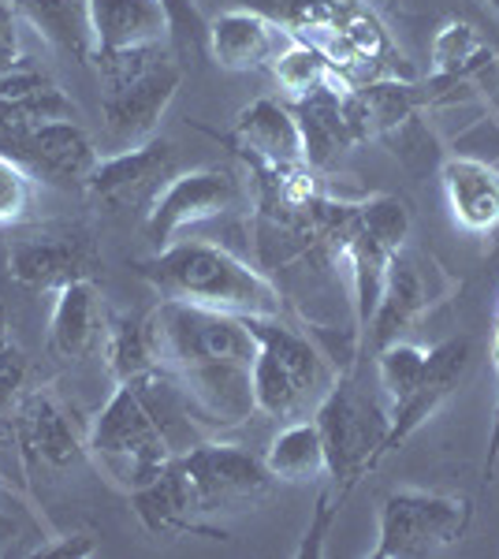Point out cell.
I'll return each mask as SVG.
<instances>
[{"instance_id":"cell-35","label":"cell","mask_w":499,"mask_h":559,"mask_svg":"<svg viewBox=\"0 0 499 559\" xmlns=\"http://www.w3.org/2000/svg\"><path fill=\"white\" fill-rule=\"evenodd\" d=\"M26 373H31L26 355L15 344H8L0 350V418H8L15 403H20V395L26 392Z\"/></svg>"},{"instance_id":"cell-25","label":"cell","mask_w":499,"mask_h":559,"mask_svg":"<svg viewBox=\"0 0 499 559\" xmlns=\"http://www.w3.org/2000/svg\"><path fill=\"white\" fill-rule=\"evenodd\" d=\"M131 508L134 515L142 519V526L150 534H205V537H224V530L202 526V515L194 508V496H190V485L179 463H171L157 481L142 485V489L131 492Z\"/></svg>"},{"instance_id":"cell-4","label":"cell","mask_w":499,"mask_h":559,"mask_svg":"<svg viewBox=\"0 0 499 559\" xmlns=\"http://www.w3.org/2000/svg\"><path fill=\"white\" fill-rule=\"evenodd\" d=\"M105 79L102 97V128L108 153L134 150L153 139L161 116L183 83V64L171 60L161 45L150 49L116 52V57H97Z\"/></svg>"},{"instance_id":"cell-26","label":"cell","mask_w":499,"mask_h":559,"mask_svg":"<svg viewBox=\"0 0 499 559\" xmlns=\"http://www.w3.org/2000/svg\"><path fill=\"white\" fill-rule=\"evenodd\" d=\"M15 15H23L34 31L60 52H68L79 64H94L97 38H94V12L90 0H8Z\"/></svg>"},{"instance_id":"cell-20","label":"cell","mask_w":499,"mask_h":559,"mask_svg":"<svg viewBox=\"0 0 499 559\" xmlns=\"http://www.w3.org/2000/svg\"><path fill=\"white\" fill-rule=\"evenodd\" d=\"M52 120H79V112L49 71L15 64L0 75V134L26 131Z\"/></svg>"},{"instance_id":"cell-34","label":"cell","mask_w":499,"mask_h":559,"mask_svg":"<svg viewBox=\"0 0 499 559\" xmlns=\"http://www.w3.org/2000/svg\"><path fill=\"white\" fill-rule=\"evenodd\" d=\"M343 500H347V496H343L340 489H329V485L317 492V503L310 511V526H306V537H302V545H298V556H302V559L324 556V537H329V530H332L335 515H340Z\"/></svg>"},{"instance_id":"cell-17","label":"cell","mask_w":499,"mask_h":559,"mask_svg":"<svg viewBox=\"0 0 499 559\" xmlns=\"http://www.w3.org/2000/svg\"><path fill=\"white\" fill-rule=\"evenodd\" d=\"M292 41L295 34L272 15L253 12V8H231V12H221L209 23L205 49L228 71H258L272 68V60Z\"/></svg>"},{"instance_id":"cell-42","label":"cell","mask_w":499,"mask_h":559,"mask_svg":"<svg viewBox=\"0 0 499 559\" xmlns=\"http://www.w3.org/2000/svg\"><path fill=\"white\" fill-rule=\"evenodd\" d=\"M0 318H4V306H0Z\"/></svg>"},{"instance_id":"cell-22","label":"cell","mask_w":499,"mask_h":559,"mask_svg":"<svg viewBox=\"0 0 499 559\" xmlns=\"http://www.w3.org/2000/svg\"><path fill=\"white\" fill-rule=\"evenodd\" d=\"M102 336H105V310H102V299H97L94 280H75V284L60 287L57 302H52L45 350H49L60 366H75L97 347Z\"/></svg>"},{"instance_id":"cell-29","label":"cell","mask_w":499,"mask_h":559,"mask_svg":"<svg viewBox=\"0 0 499 559\" xmlns=\"http://www.w3.org/2000/svg\"><path fill=\"white\" fill-rule=\"evenodd\" d=\"M105 366L116 384L134 381L146 369H157V347H153V321L150 313H120L105 321Z\"/></svg>"},{"instance_id":"cell-3","label":"cell","mask_w":499,"mask_h":559,"mask_svg":"<svg viewBox=\"0 0 499 559\" xmlns=\"http://www.w3.org/2000/svg\"><path fill=\"white\" fill-rule=\"evenodd\" d=\"M258 355H253V403L280 421L313 418L317 403L340 381V369L310 332H298L284 318H247Z\"/></svg>"},{"instance_id":"cell-39","label":"cell","mask_w":499,"mask_h":559,"mask_svg":"<svg viewBox=\"0 0 499 559\" xmlns=\"http://www.w3.org/2000/svg\"><path fill=\"white\" fill-rule=\"evenodd\" d=\"M12 534H15L12 519H8V515H4V511H0V540H8V537H12Z\"/></svg>"},{"instance_id":"cell-18","label":"cell","mask_w":499,"mask_h":559,"mask_svg":"<svg viewBox=\"0 0 499 559\" xmlns=\"http://www.w3.org/2000/svg\"><path fill=\"white\" fill-rule=\"evenodd\" d=\"M470 362H474V344L466 336L443 340V344L429 347V366H425L421 381L403 403L388 407L392 414V432H388V452H395L403 440H411L432 414L440 411V403L448 400L451 392L459 388V381L466 377Z\"/></svg>"},{"instance_id":"cell-14","label":"cell","mask_w":499,"mask_h":559,"mask_svg":"<svg viewBox=\"0 0 499 559\" xmlns=\"http://www.w3.org/2000/svg\"><path fill=\"white\" fill-rule=\"evenodd\" d=\"M8 426H12V440L20 448L26 474H60L86 455L90 429L79 426V418L63 407L60 395L45 388L20 395V403L8 414Z\"/></svg>"},{"instance_id":"cell-9","label":"cell","mask_w":499,"mask_h":559,"mask_svg":"<svg viewBox=\"0 0 499 559\" xmlns=\"http://www.w3.org/2000/svg\"><path fill=\"white\" fill-rule=\"evenodd\" d=\"M474 503L466 496L395 489L380 503V526L373 559H429L462 545Z\"/></svg>"},{"instance_id":"cell-2","label":"cell","mask_w":499,"mask_h":559,"mask_svg":"<svg viewBox=\"0 0 499 559\" xmlns=\"http://www.w3.org/2000/svg\"><path fill=\"white\" fill-rule=\"evenodd\" d=\"M280 23L317 45L347 86L373 79H414L366 0H280Z\"/></svg>"},{"instance_id":"cell-11","label":"cell","mask_w":499,"mask_h":559,"mask_svg":"<svg viewBox=\"0 0 499 559\" xmlns=\"http://www.w3.org/2000/svg\"><path fill=\"white\" fill-rule=\"evenodd\" d=\"M102 254L86 224H45L8 242V276L26 292H60L94 280Z\"/></svg>"},{"instance_id":"cell-16","label":"cell","mask_w":499,"mask_h":559,"mask_svg":"<svg viewBox=\"0 0 499 559\" xmlns=\"http://www.w3.org/2000/svg\"><path fill=\"white\" fill-rule=\"evenodd\" d=\"M443 269L432 258H425L421 250H414L411 242L395 250L392 261H388L384 273V287H380V302L377 313L369 321L366 332V347L373 344V350L403 340V332H411L425 313L432 310V302L440 299L432 292V280H440Z\"/></svg>"},{"instance_id":"cell-30","label":"cell","mask_w":499,"mask_h":559,"mask_svg":"<svg viewBox=\"0 0 499 559\" xmlns=\"http://www.w3.org/2000/svg\"><path fill=\"white\" fill-rule=\"evenodd\" d=\"M272 79L280 83V90L287 94V102H298V97L313 94L317 86H329V83H343L340 75H335V68L329 64V57H324L317 45L295 38L287 45L284 52H280L276 60H272Z\"/></svg>"},{"instance_id":"cell-28","label":"cell","mask_w":499,"mask_h":559,"mask_svg":"<svg viewBox=\"0 0 499 559\" xmlns=\"http://www.w3.org/2000/svg\"><path fill=\"white\" fill-rule=\"evenodd\" d=\"M492 68V49L474 23L448 20L432 38V79L440 83H470Z\"/></svg>"},{"instance_id":"cell-37","label":"cell","mask_w":499,"mask_h":559,"mask_svg":"<svg viewBox=\"0 0 499 559\" xmlns=\"http://www.w3.org/2000/svg\"><path fill=\"white\" fill-rule=\"evenodd\" d=\"M34 556H45V559H90L97 556V545L90 534H63L57 540H49V545H38L34 548Z\"/></svg>"},{"instance_id":"cell-36","label":"cell","mask_w":499,"mask_h":559,"mask_svg":"<svg viewBox=\"0 0 499 559\" xmlns=\"http://www.w3.org/2000/svg\"><path fill=\"white\" fill-rule=\"evenodd\" d=\"M15 64H23L20 52V15L8 0H0V75L12 71Z\"/></svg>"},{"instance_id":"cell-5","label":"cell","mask_w":499,"mask_h":559,"mask_svg":"<svg viewBox=\"0 0 499 559\" xmlns=\"http://www.w3.org/2000/svg\"><path fill=\"white\" fill-rule=\"evenodd\" d=\"M86 455L127 496L142 489V485L157 481L176 463V452L168 448L165 432L153 421V414L142 403V395L134 392V384L127 381L116 384L112 400L105 403L94 426H90Z\"/></svg>"},{"instance_id":"cell-8","label":"cell","mask_w":499,"mask_h":559,"mask_svg":"<svg viewBox=\"0 0 499 559\" xmlns=\"http://www.w3.org/2000/svg\"><path fill=\"white\" fill-rule=\"evenodd\" d=\"M403 242H411V210L395 194H369L358 198L343 236L340 261H347L351 292H354V332L366 350V332L377 313L380 287H384L388 261Z\"/></svg>"},{"instance_id":"cell-13","label":"cell","mask_w":499,"mask_h":559,"mask_svg":"<svg viewBox=\"0 0 499 559\" xmlns=\"http://www.w3.org/2000/svg\"><path fill=\"white\" fill-rule=\"evenodd\" d=\"M247 202V187L231 168H194V173H176L165 183V191L157 194L153 210L146 213L142 228L146 239L157 250H165L168 242H176L187 228L216 216L239 210Z\"/></svg>"},{"instance_id":"cell-40","label":"cell","mask_w":499,"mask_h":559,"mask_svg":"<svg viewBox=\"0 0 499 559\" xmlns=\"http://www.w3.org/2000/svg\"><path fill=\"white\" fill-rule=\"evenodd\" d=\"M8 344H12V336H8V324H4V318H0V350H4Z\"/></svg>"},{"instance_id":"cell-24","label":"cell","mask_w":499,"mask_h":559,"mask_svg":"<svg viewBox=\"0 0 499 559\" xmlns=\"http://www.w3.org/2000/svg\"><path fill=\"white\" fill-rule=\"evenodd\" d=\"M90 12H94L97 57L150 49L168 38V12L161 0H90Z\"/></svg>"},{"instance_id":"cell-1","label":"cell","mask_w":499,"mask_h":559,"mask_svg":"<svg viewBox=\"0 0 499 559\" xmlns=\"http://www.w3.org/2000/svg\"><path fill=\"white\" fill-rule=\"evenodd\" d=\"M142 276L161 299L209 306L239 318H284V295L258 265L209 239H176L142 261Z\"/></svg>"},{"instance_id":"cell-27","label":"cell","mask_w":499,"mask_h":559,"mask_svg":"<svg viewBox=\"0 0 499 559\" xmlns=\"http://www.w3.org/2000/svg\"><path fill=\"white\" fill-rule=\"evenodd\" d=\"M265 466L272 481H292V485H306L329 474V455H324V440L317 421L313 418L284 421V429L272 437L265 452Z\"/></svg>"},{"instance_id":"cell-33","label":"cell","mask_w":499,"mask_h":559,"mask_svg":"<svg viewBox=\"0 0 499 559\" xmlns=\"http://www.w3.org/2000/svg\"><path fill=\"white\" fill-rule=\"evenodd\" d=\"M168 12V38L176 41V49L190 57V52L205 49L209 41V23L202 20L194 0H161Z\"/></svg>"},{"instance_id":"cell-43","label":"cell","mask_w":499,"mask_h":559,"mask_svg":"<svg viewBox=\"0 0 499 559\" xmlns=\"http://www.w3.org/2000/svg\"><path fill=\"white\" fill-rule=\"evenodd\" d=\"M392 4H395V0H392Z\"/></svg>"},{"instance_id":"cell-38","label":"cell","mask_w":499,"mask_h":559,"mask_svg":"<svg viewBox=\"0 0 499 559\" xmlns=\"http://www.w3.org/2000/svg\"><path fill=\"white\" fill-rule=\"evenodd\" d=\"M492 369H496V388H499V313L492 329ZM499 466V392H496V411H492V432H488V459H485V481H492Z\"/></svg>"},{"instance_id":"cell-41","label":"cell","mask_w":499,"mask_h":559,"mask_svg":"<svg viewBox=\"0 0 499 559\" xmlns=\"http://www.w3.org/2000/svg\"><path fill=\"white\" fill-rule=\"evenodd\" d=\"M488 8H492V12L499 15V0H488Z\"/></svg>"},{"instance_id":"cell-31","label":"cell","mask_w":499,"mask_h":559,"mask_svg":"<svg viewBox=\"0 0 499 559\" xmlns=\"http://www.w3.org/2000/svg\"><path fill=\"white\" fill-rule=\"evenodd\" d=\"M425 366H429V350L395 340V344L377 350V377H380V395H384L388 407L403 403L421 381Z\"/></svg>"},{"instance_id":"cell-21","label":"cell","mask_w":499,"mask_h":559,"mask_svg":"<svg viewBox=\"0 0 499 559\" xmlns=\"http://www.w3.org/2000/svg\"><path fill=\"white\" fill-rule=\"evenodd\" d=\"M343 90L347 83H329L298 102H287L298 120V134H302V165H310L313 173L329 168L340 153L358 146L347 120V105H343Z\"/></svg>"},{"instance_id":"cell-7","label":"cell","mask_w":499,"mask_h":559,"mask_svg":"<svg viewBox=\"0 0 499 559\" xmlns=\"http://www.w3.org/2000/svg\"><path fill=\"white\" fill-rule=\"evenodd\" d=\"M153 321V347H157V366L168 373H187L202 366L247 362L253 366L258 340H253L247 318L209 306L161 299Z\"/></svg>"},{"instance_id":"cell-23","label":"cell","mask_w":499,"mask_h":559,"mask_svg":"<svg viewBox=\"0 0 499 559\" xmlns=\"http://www.w3.org/2000/svg\"><path fill=\"white\" fill-rule=\"evenodd\" d=\"M231 142L239 146L242 157H258L265 165L292 168L302 165V134H298V120L287 102L276 97H258L235 116Z\"/></svg>"},{"instance_id":"cell-10","label":"cell","mask_w":499,"mask_h":559,"mask_svg":"<svg viewBox=\"0 0 499 559\" xmlns=\"http://www.w3.org/2000/svg\"><path fill=\"white\" fill-rule=\"evenodd\" d=\"M183 471L190 496H194L198 515H235V511H250L272 489V474L265 459L239 444H224V440H202L190 448L187 455L176 459Z\"/></svg>"},{"instance_id":"cell-6","label":"cell","mask_w":499,"mask_h":559,"mask_svg":"<svg viewBox=\"0 0 499 559\" xmlns=\"http://www.w3.org/2000/svg\"><path fill=\"white\" fill-rule=\"evenodd\" d=\"M313 421L329 455V477L343 496H351L354 485L373 474L388 455V432H392L388 403L361 392L351 373H340L332 392L317 403Z\"/></svg>"},{"instance_id":"cell-32","label":"cell","mask_w":499,"mask_h":559,"mask_svg":"<svg viewBox=\"0 0 499 559\" xmlns=\"http://www.w3.org/2000/svg\"><path fill=\"white\" fill-rule=\"evenodd\" d=\"M34 202V176L0 150V228L20 224Z\"/></svg>"},{"instance_id":"cell-12","label":"cell","mask_w":499,"mask_h":559,"mask_svg":"<svg viewBox=\"0 0 499 559\" xmlns=\"http://www.w3.org/2000/svg\"><path fill=\"white\" fill-rule=\"evenodd\" d=\"M171 176H176V146L153 134L134 150L102 153L83 194L108 216H142L146 221Z\"/></svg>"},{"instance_id":"cell-15","label":"cell","mask_w":499,"mask_h":559,"mask_svg":"<svg viewBox=\"0 0 499 559\" xmlns=\"http://www.w3.org/2000/svg\"><path fill=\"white\" fill-rule=\"evenodd\" d=\"M0 150L20 160L34 179L68 187V191H83L97 160H102V150L79 120H52L26 131L0 134Z\"/></svg>"},{"instance_id":"cell-19","label":"cell","mask_w":499,"mask_h":559,"mask_svg":"<svg viewBox=\"0 0 499 559\" xmlns=\"http://www.w3.org/2000/svg\"><path fill=\"white\" fill-rule=\"evenodd\" d=\"M443 198L451 221L470 236H488L499 228V168L474 153H455L440 165Z\"/></svg>"}]
</instances>
